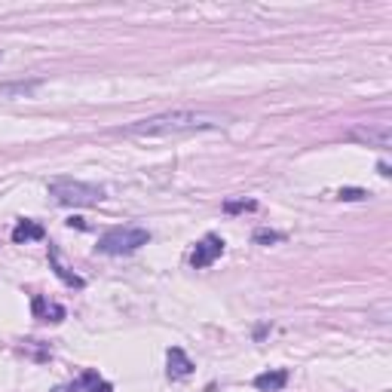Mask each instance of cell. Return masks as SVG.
Masks as SVG:
<instances>
[{
	"mask_svg": "<svg viewBox=\"0 0 392 392\" xmlns=\"http://www.w3.org/2000/svg\"><path fill=\"white\" fill-rule=\"evenodd\" d=\"M252 208H257V203H252V199H239V203H224V212H252Z\"/></svg>",
	"mask_w": 392,
	"mask_h": 392,
	"instance_id": "cell-13",
	"label": "cell"
},
{
	"mask_svg": "<svg viewBox=\"0 0 392 392\" xmlns=\"http://www.w3.org/2000/svg\"><path fill=\"white\" fill-rule=\"evenodd\" d=\"M230 116L196 111V107H181V111H165L147 120H135L120 132L129 138H169V135H187V132H205V129H224Z\"/></svg>",
	"mask_w": 392,
	"mask_h": 392,
	"instance_id": "cell-1",
	"label": "cell"
},
{
	"mask_svg": "<svg viewBox=\"0 0 392 392\" xmlns=\"http://www.w3.org/2000/svg\"><path fill=\"white\" fill-rule=\"evenodd\" d=\"M31 310H34V316H37V319H43V322H62L65 319V306L46 304V297H34Z\"/></svg>",
	"mask_w": 392,
	"mask_h": 392,
	"instance_id": "cell-10",
	"label": "cell"
},
{
	"mask_svg": "<svg viewBox=\"0 0 392 392\" xmlns=\"http://www.w3.org/2000/svg\"><path fill=\"white\" fill-rule=\"evenodd\" d=\"M147 243H150V230H144V227H114L98 239V252L120 257V255L138 252V248L147 245Z\"/></svg>",
	"mask_w": 392,
	"mask_h": 392,
	"instance_id": "cell-3",
	"label": "cell"
},
{
	"mask_svg": "<svg viewBox=\"0 0 392 392\" xmlns=\"http://www.w3.org/2000/svg\"><path fill=\"white\" fill-rule=\"evenodd\" d=\"M279 239H282V233H273V230H257L255 233V243H279Z\"/></svg>",
	"mask_w": 392,
	"mask_h": 392,
	"instance_id": "cell-14",
	"label": "cell"
},
{
	"mask_svg": "<svg viewBox=\"0 0 392 392\" xmlns=\"http://www.w3.org/2000/svg\"><path fill=\"white\" fill-rule=\"evenodd\" d=\"M43 236H46V230L40 227L37 221H28V218L19 221V224L13 227V243H15V245L31 243V239H43Z\"/></svg>",
	"mask_w": 392,
	"mask_h": 392,
	"instance_id": "cell-8",
	"label": "cell"
},
{
	"mask_svg": "<svg viewBox=\"0 0 392 392\" xmlns=\"http://www.w3.org/2000/svg\"><path fill=\"white\" fill-rule=\"evenodd\" d=\"M337 196L346 199V203H358V199H368L371 194H368V190H362V187H344Z\"/></svg>",
	"mask_w": 392,
	"mask_h": 392,
	"instance_id": "cell-12",
	"label": "cell"
},
{
	"mask_svg": "<svg viewBox=\"0 0 392 392\" xmlns=\"http://www.w3.org/2000/svg\"><path fill=\"white\" fill-rule=\"evenodd\" d=\"M49 264H53L55 276L62 279V282H65V285H68V288H83V285H86V282H83V279L77 276V273H71L68 266L62 264V255H58V248H55V245H49Z\"/></svg>",
	"mask_w": 392,
	"mask_h": 392,
	"instance_id": "cell-7",
	"label": "cell"
},
{
	"mask_svg": "<svg viewBox=\"0 0 392 392\" xmlns=\"http://www.w3.org/2000/svg\"><path fill=\"white\" fill-rule=\"evenodd\" d=\"M49 196L55 199L58 205H98L104 199V187L98 184H86V181H74V178H58L49 184Z\"/></svg>",
	"mask_w": 392,
	"mask_h": 392,
	"instance_id": "cell-2",
	"label": "cell"
},
{
	"mask_svg": "<svg viewBox=\"0 0 392 392\" xmlns=\"http://www.w3.org/2000/svg\"><path fill=\"white\" fill-rule=\"evenodd\" d=\"M377 172L383 175V178H389V175H392V172H389V165H386V163H377Z\"/></svg>",
	"mask_w": 392,
	"mask_h": 392,
	"instance_id": "cell-15",
	"label": "cell"
},
{
	"mask_svg": "<svg viewBox=\"0 0 392 392\" xmlns=\"http://www.w3.org/2000/svg\"><path fill=\"white\" fill-rule=\"evenodd\" d=\"M80 386H86V392H114V386L107 380H102L95 371H83Z\"/></svg>",
	"mask_w": 392,
	"mask_h": 392,
	"instance_id": "cell-11",
	"label": "cell"
},
{
	"mask_svg": "<svg viewBox=\"0 0 392 392\" xmlns=\"http://www.w3.org/2000/svg\"><path fill=\"white\" fill-rule=\"evenodd\" d=\"M285 383H288V371L285 368L264 371V374H257V377H255V386L261 392H276V389L285 386Z\"/></svg>",
	"mask_w": 392,
	"mask_h": 392,
	"instance_id": "cell-9",
	"label": "cell"
},
{
	"mask_svg": "<svg viewBox=\"0 0 392 392\" xmlns=\"http://www.w3.org/2000/svg\"><path fill=\"white\" fill-rule=\"evenodd\" d=\"M349 141H358V144H368L377 150H389L392 147V129L389 123H358L346 132Z\"/></svg>",
	"mask_w": 392,
	"mask_h": 392,
	"instance_id": "cell-4",
	"label": "cell"
},
{
	"mask_svg": "<svg viewBox=\"0 0 392 392\" xmlns=\"http://www.w3.org/2000/svg\"><path fill=\"white\" fill-rule=\"evenodd\" d=\"M221 255H224V239L208 233V236H203L196 243L194 255H190V266H194V270H205V266H212Z\"/></svg>",
	"mask_w": 392,
	"mask_h": 392,
	"instance_id": "cell-5",
	"label": "cell"
},
{
	"mask_svg": "<svg viewBox=\"0 0 392 392\" xmlns=\"http://www.w3.org/2000/svg\"><path fill=\"white\" fill-rule=\"evenodd\" d=\"M194 374V362L187 358V353L181 346H172L169 349V377L172 380H184Z\"/></svg>",
	"mask_w": 392,
	"mask_h": 392,
	"instance_id": "cell-6",
	"label": "cell"
}]
</instances>
